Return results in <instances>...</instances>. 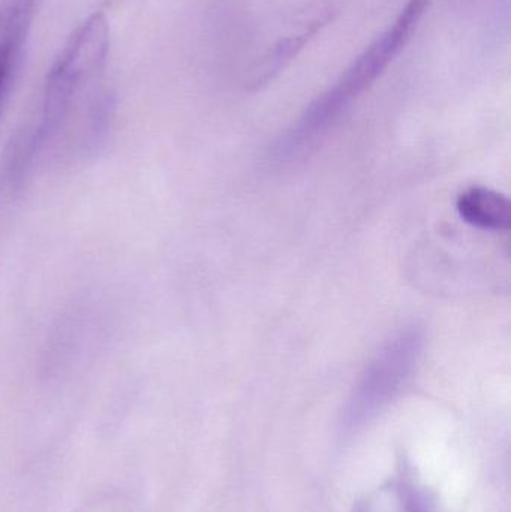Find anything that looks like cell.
<instances>
[{
  "mask_svg": "<svg viewBox=\"0 0 511 512\" xmlns=\"http://www.w3.org/2000/svg\"><path fill=\"white\" fill-rule=\"evenodd\" d=\"M108 48L107 20L104 15H92L72 36L51 68L39 123L27 140L17 146L29 164L59 131L83 87L98 77L107 60Z\"/></svg>",
  "mask_w": 511,
  "mask_h": 512,
  "instance_id": "obj_2",
  "label": "cell"
},
{
  "mask_svg": "<svg viewBox=\"0 0 511 512\" xmlns=\"http://www.w3.org/2000/svg\"><path fill=\"white\" fill-rule=\"evenodd\" d=\"M23 44L24 42L18 39L0 35V110L11 89Z\"/></svg>",
  "mask_w": 511,
  "mask_h": 512,
  "instance_id": "obj_5",
  "label": "cell"
},
{
  "mask_svg": "<svg viewBox=\"0 0 511 512\" xmlns=\"http://www.w3.org/2000/svg\"><path fill=\"white\" fill-rule=\"evenodd\" d=\"M425 346V333L410 325L390 337L369 361L354 387L344 415L342 429L354 432L378 417L410 384Z\"/></svg>",
  "mask_w": 511,
  "mask_h": 512,
  "instance_id": "obj_3",
  "label": "cell"
},
{
  "mask_svg": "<svg viewBox=\"0 0 511 512\" xmlns=\"http://www.w3.org/2000/svg\"><path fill=\"white\" fill-rule=\"evenodd\" d=\"M456 210L462 221L483 231H509L511 206L509 198L494 189L474 186L459 194Z\"/></svg>",
  "mask_w": 511,
  "mask_h": 512,
  "instance_id": "obj_4",
  "label": "cell"
},
{
  "mask_svg": "<svg viewBox=\"0 0 511 512\" xmlns=\"http://www.w3.org/2000/svg\"><path fill=\"white\" fill-rule=\"evenodd\" d=\"M428 3L429 0H410L392 26L354 60L341 80L306 108L293 128L270 150L276 162L287 164L302 156L386 72L417 32Z\"/></svg>",
  "mask_w": 511,
  "mask_h": 512,
  "instance_id": "obj_1",
  "label": "cell"
}]
</instances>
